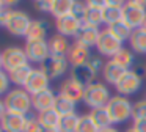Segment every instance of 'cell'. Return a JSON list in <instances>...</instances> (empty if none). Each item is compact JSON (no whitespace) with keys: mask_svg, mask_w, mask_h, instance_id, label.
Instances as JSON below:
<instances>
[{"mask_svg":"<svg viewBox=\"0 0 146 132\" xmlns=\"http://www.w3.org/2000/svg\"><path fill=\"white\" fill-rule=\"evenodd\" d=\"M10 77H8V72H5L3 69L0 71V96H7L8 91H10Z\"/></svg>","mask_w":146,"mask_h":132,"instance_id":"d590c367","label":"cell"},{"mask_svg":"<svg viewBox=\"0 0 146 132\" xmlns=\"http://www.w3.org/2000/svg\"><path fill=\"white\" fill-rule=\"evenodd\" d=\"M3 8V2H0V9Z\"/></svg>","mask_w":146,"mask_h":132,"instance_id":"7dc6e473","label":"cell"},{"mask_svg":"<svg viewBox=\"0 0 146 132\" xmlns=\"http://www.w3.org/2000/svg\"><path fill=\"white\" fill-rule=\"evenodd\" d=\"M5 105L7 110L11 113H17V115H29L30 109H33L32 105V94H29L24 88H13L8 91V94L5 96Z\"/></svg>","mask_w":146,"mask_h":132,"instance_id":"6da1fadb","label":"cell"},{"mask_svg":"<svg viewBox=\"0 0 146 132\" xmlns=\"http://www.w3.org/2000/svg\"><path fill=\"white\" fill-rule=\"evenodd\" d=\"M124 132H137V131H135V129H133V126H132V127L126 129V131H124Z\"/></svg>","mask_w":146,"mask_h":132,"instance_id":"ee69618b","label":"cell"},{"mask_svg":"<svg viewBox=\"0 0 146 132\" xmlns=\"http://www.w3.org/2000/svg\"><path fill=\"white\" fill-rule=\"evenodd\" d=\"M133 129H135L137 132H146V119L133 121Z\"/></svg>","mask_w":146,"mask_h":132,"instance_id":"ab89813d","label":"cell"},{"mask_svg":"<svg viewBox=\"0 0 146 132\" xmlns=\"http://www.w3.org/2000/svg\"><path fill=\"white\" fill-rule=\"evenodd\" d=\"M38 119L42 127H58L61 115L55 109H49V110H44V112H39Z\"/></svg>","mask_w":146,"mask_h":132,"instance_id":"484cf974","label":"cell"},{"mask_svg":"<svg viewBox=\"0 0 146 132\" xmlns=\"http://www.w3.org/2000/svg\"><path fill=\"white\" fill-rule=\"evenodd\" d=\"M49 82H50V79L47 77V74H46L41 68L33 69L32 75L29 77L27 83L24 85V90H25L29 94H32V96H33V94H38V93H41V91L47 90V88H49Z\"/></svg>","mask_w":146,"mask_h":132,"instance_id":"30bf717a","label":"cell"},{"mask_svg":"<svg viewBox=\"0 0 146 132\" xmlns=\"http://www.w3.org/2000/svg\"><path fill=\"white\" fill-rule=\"evenodd\" d=\"M126 72H127L126 69L121 68V66L118 65V63H115L113 60L105 63L104 69H102V75H104L105 82H107V83H111V85H116Z\"/></svg>","mask_w":146,"mask_h":132,"instance_id":"d6986e66","label":"cell"},{"mask_svg":"<svg viewBox=\"0 0 146 132\" xmlns=\"http://www.w3.org/2000/svg\"><path fill=\"white\" fill-rule=\"evenodd\" d=\"M143 79L138 77L133 71H127L126 74L121 77V80L115 85L116 91L119 93V96H130V94H135L137 91L141 88Z\"/></svg>","mask_w":146,"mask_h":132,"instance_id":"9c48e42d","label":"cell"},{"mask_svg":"<svg viewBox=\"0 0 146 132\" xmlns=\"http://www.w3.org/2000/svg\"><path fill=\"white\" fill-rule=\"evenodd\" d=\"M146 19V2L140 0H130L123 6V21L129 25L132 30L141 28Z\"/></svg>","mask_w":146,"mask_h":132,"instance_id":"277c9868","label":"cell"},{"mask_svg":"<svg viewBox=\"0 0 146 132\" xmlns=\"http://www.w3.org/2000/svg\"><path fill=\"white\" fill-rule=\"evenodd\" d=\"M76 104L72 99L63 96V94H57V99H55V105L54 109L60 113L61 116L64 115H71V113H76Z\"/></svg>","mask_w":146,"mask_h":132,"instance_id":"83f0119b","label":"cell"},{"mask_svg":"<svg viewBox=\"0 0 146 132\" xmlns=\"http://www.w3.org/2000/svg\"><path fill=\"white\" fill-rule=\"evenodd\" d=\"M55 99H57V94L47 88V90L41 91L38 94H33L32 96V105L36 112H44V110H49V109H54L55 105Z\"/></svg>","mask_w":146,"mask_h":132,"instance_id":"9a60e30c","label":"cell"},{"mask_svg":"<svg viewBox=\"0 0 146 132\" xmlns=\"http://www.w3.org/2000/svg\"><path fill=\"white\" fill-rule=\"evenodd\" d=\"M96 49H98V52L101 53V55L113 58V57L123 49V43H121L119 39H116V38L105 28V30H101L98 44H96Z\"/></svg>","mask_w":146,"mask_h":132,"instance_id":"52a82bcc","label":"cell"},{"mask_svg":"<svg viewBox=\"0 0 146 132\" xmlns=\"http://www.w3.org/2000/svg\"><path fill=\"white\" fill-rule=\"evenodd\" d=\"M41 69L47 74L49 79H60L68 69V58L66 57L50 55L41 65Z\"/></svg>","mask_w":146,"mask_h":132,"instance_id":"8fae6325","label":"cell"},{"mask_svg":"<svg viewBox=\"0 0 146 132\" xmlns=\"http://www.w3.org/2000/svg\"><path fill=\"white\" fill-rule=\"evenodd\" d=\"M49 31V25L46 21L36 19L32 21L29 30H27V41H36V39H46V35Z\"/></svg>","mask_w":146,"mask_h":132,"instance_id":"44dd1931","label":"cell"},{"mask_svg":"<svg viewBox=\"0 0 146 132\" xmlns=\"http://www.w3.org/2000/svg\"><path fill=\"white\" fill-rule=\"evenodd\" d=\"M55 27H57L58 35L68 38V36H79L80 33V22L74 17L72 14H68L64 17H60L55 21Z\"/></svg>","mask_w":146,"mask_h":132,"instance_id":"7c38bea8","label":"cell"},{"mask_svg":"<svg viewBox=\"0 0 146 132\" xmlns=\"http://www.w3.org/2000/svg\"><path fill=\"white\" fill-rule=\"evenodd\" d=\"M99 35H101V30L98 27H85L80 30L79 36H77V43H80L85 47H93L98 44Z\"/></svg>","mask_w":146,"mask_h":132,"instance_id":"7402d4cb","label":"cell"},{"mask_svg":"<svg viewBox=\"0 0 146 132\" xmlns=\"http://www.w3.org/2000/svg\"><path fill=\"white\" fill-rule=\"evenodd\" d=\"M141 28H143V30H145V31H146V19H145V22H143V25H141Z\"/></svg>","mask_w":146,"mask_h":132,"instance_id":"bcb514c9","label":"cell"},{"mask_svg":"<svg viewBox=\"0 0 146 132\" xmlns=\"http://www.w3.org/2000/svg\"><path fill=\"white\" fill-rule=\"evenodd\" d=\"M90 57H91V53H90V49L85 46H82L80 43H74L71 44L69 47V52H68L66 58H68V63H71L72 66H80V65H85V63H88Z\"/></svg>","mask_w":146,"mask_h":132,"instance_id":"2e32d148","label":"cell"},{"mask_svg":"<svg viewBox=\"0 0 146 132\" xmlns=\"http://www.w3.org/2000/svg\"><path fill=\"white\" fill-rule=\"evenodd\" d=\"M71 14H72L79 22L83 21V17H85V14H86V3L72 2V11H71Z\"/></svg>","mask_w":146,"mask_h":132,"instance_id":"e575fe53","label":"cell"},{"mask_svg":"<svg viewBox=\"0 0 146 132\" xmlns=\"http://www.w3.org/2000/svg\"><path fill=\"white\" fill-rule=\"evenodd\" d=\"M90 116H91V119L94 121V124L98 126L99 129H107V127H111V118L110 115H108V110L105 109V107H102V109H94L90 112Z\"/></svg>","mask_w":146,"mask_h":132,"instance_id":"cb8c5ba5","label":"cell"},{"mask_svg":"<svg viewBox=\"0 0 146 132\" xmlns=\"http://www.w3.org/2000/svg\"><path fill=\"white\" fill-rule=\"evenodd\" d=\"M41 132H60L58 127H42Z\"/></svg>","mask_w":146,"mask_h":132,"instance_id":"b9f144b4","label":"cell"},{"mask_svg":"<svg viewBox=\"0 0 146 132\" xmlns=\"http://www.w3.org/2000/svg\"><path fill=\"white\" fill-rule=\"evenodd\" d=\"M0 132H3V129H2V126H0Z\"/></svg>","mask_w":146,"mask_h":132,"instance_id":"c3c4849f","label":"cell"},{"mask_svg":"<svg viewBox=\"0 0 146 132\" xmlns=\"http://www.w3.org/2000/svg\"><path fill=\"white\" fill-rule=\"evenodd\" d=\"M32 72H33V68L30 66V63H27V65L21 66V68L10 71V72H8V77H10L11 83L22 85V87H24V85L27 83V80H29V77L32 75Z\"/></svg>","mask_w":146,"mask_h":132,"instance_id":"603a6c76","label":"cell"},{"mask_svg":"<svg viewBox=\"0 0 146 132\" xmlns=\"http://www.w3.org/2000/svg\"><path fill=\"white\" fill-rule=\"evenodd\" d=\"M132 119L133 121L146 119V99H141L132 105Z\"/></svg>","mask_w":146,"mask_h":132,"instance_id":"d6a6232c","label":"cell"},{"mask_svg":"<svg viewBox=\"0 0 146 132\" xmlns=\"http://www.w3.org/2000/svg\"><path fill=\"white\" fill-rule=\"evenodd\" d=\"M42 126L39 123L38 116H33V115H27L25 119V127H24V132H41Z\"/></svg>","mask_w":146,"mask_h":132,"instance_id":"836d02e7","label":"cell"},{"mask_svg":"<svg viewBox=\"0 0 146 132\" xmlns=\"http://www.w3.org/2000/svg\"><path fill=\"white\" fill-rule=\"evenodd\" d=\"M96 75H98V72H96L88 63L80 65V66H72V69H71V79L79 82V83L85 88L88 87V85L94 83Z\"/></svg>","mask_w":146,"mask_h":132,"instance_id":"4fadbf2b","label":"cell"},{"mask_svg":"<svg viewBox=\"0 0 146 132\" xmlns=\"http://www.w3.org/2000/svg\"><path fill=\"white\" fill-rule=\"evenodd\" d=\"M111 60H113L115 63H118L121 68H124L126 71H132L133 66H135V57H133V53L130 52L129 49H126V47H123Z\"/></svg>","mask_w":146,"mask_h":132,"instance_id":"4316f807","label":"cell"},{"mask_svg":"<svg viewBox=\"0 0 146 132\" xmlns=\"http://www.w3.org/2000/svg\"><path fill=\"white\" fill-rule=\"evenodd\" d=\"M72 11V2L71 0H52V14L55 19L64 17V16L71 14Z\"/></svg>","mask_w":146,"mask_h":132,"instance_id":"f546056e","label":"cell"},{"mask_svg":"<svg viewBox=\"0 0 146 132\" xmlns=\"http://www.w3.org/2000/svg\"><path fill=\"white\" fill-rule=\"evenodd\" d=\"M25 115H17V113L7 112L5 116L0 121V126L3 129V132H24L25 127Z\"/></svg>","mask_w":146,"mask_h":132,"instance_id":"e0dca14e","label":"cell"},{"mask_svg":"<svg viewBox=\"0 0 146 132\" xmlns=\"http://www.w3.org/2000/svg\"><path fill=\"white\" fill-rule=\"evenodd\" d=\"M25 55L29 61L32 63H44L46 60L50 57V49H49V43L46 39H36V41H27L25 46Z\"/></svg>","mask_w":146,"mask_h":132,"instance_id":"8992f818","label":"cell"},{"mask_svg":"<svg viewBox=\"0 0 146 132\" xmlns=\"http://www.w3.org/2000/svg\"><path fill=\"white\" fill-rule=\"evenodd\" d=\"M79 119H80V116L77 113H71V115L61 116L60 124H58L60 132H76L77 126H79Z\"/></svg>","mask_w":146,"mask_h":132,"instance_id":"4dcf8cb0","label":"cell"},{"mask_svg":"<svg viewBox=\"0 0 146 132\" xmlns=\"http://www.w3.org/2000/svg\"><path fill=\"white\" fill-rule=\"evenodd\" d=\"M88 65L91 66V68L94 69L96 72H99V71L102 72V69H104L105 63H104V60H102L99 55H91V57H90V60H88Z\"/></svg>","mask_w":146,"mask_h":132,"instance_id":"8d00e7d4","label":"cell"},{"mask_svg":"<svg viewBox=\"0 0 146 132\" xmlns=\"http://www.w3.org/2000/svg\"><path fill=\"white\" fill-rule=\"evenodd\" d=\"M132 105L130 101L124 96H111V99L108 101L107 107L108 115L111 118L113 124H121V123H126L132 118Z\"/></svg>","mask_w":146,"mask_h":132,"instance_id":"3957f363","label":"cell"},{"mask_svg":"<svg viewBox=\"0 0 146 132\" xmlns=\"http://www.w3.org/2000/svg\"><path fill=\"white\" fill-rule=\"evenodd\" d=\"M49 43V49H50V55H57V57H66L69 52L71 44L68 43V38L61 36V35H54Z\"/></svg>","mask_w":146,"mask_h":132,"instance_id":"ffe728a7","label":"cell"},{"mask_svg":"<svg viewBox=\"0 0 146 132\" xmlns=\"http://www.w3.org/2000/svg\"><path fill=\"white\" fill-rule=\"evenodd\" d=\"M35 6L42 13H50L52 11V0H44V2H35Z\"/></svg>","mask_w":146,"mask_h":132,"instance_id":"74e56055","label":"cell"},{"mask_svg":"<svg viewBox=\"0 0 146 132\" xmlns=\"http://www.w3.org/2000/svg\"><path fill=\"white\" fill-rule=\"evenodd\" d=\"M10 11H11V9L5 8V6L0 9V27H5V25H7V21H8V16H10Z\"/></svg>","mask_w":146,"mask_h":132,"instance_id":"f35d334b","label":"cell"},{"mask_svg":"<svg viewBox=\"0 0 146 132\" xmlns=\"http://www.w3.org/2000/svg\"><path fill=\"white\" fill-rule=\"evenodd\" d=\"M8 110H7V105H5V101H2L0 99V121H2V118L5 116V113H7Z\"/></svg>","mask_w":146,"mask_h":132,"instance_id":"60d3db41","label":"cell"},{"mask_svg":"<svg viewBox=\"0 0 146 132\" xmlns=\"http://www.w3.org/2000/svg\"><path fill=\"white\" fill-rule=\"evenodd\" d=\"M101 129L94 124V121L91 119V116L88 115H82L79 119V126H77L76 132H99Z\"/></svg>","mask_w":146,"mask_h":132,"instance_id":"1f68e13d","label":"cell"},{"mask_svg":"<svg viewBox=\"0 0 146 132\" xmlns=\"http://www.w3.org/2000/svg\"><path fill=\"white\" fill-rule=\"evenodd\" d=\"M2 61H3V68L7 72L13 71V69H17L21 66L27 65L29 63V58L25 55V50L21 49L17 46H11L8 49H5L2 52Z\"/></svg>","mask_w":146,"mask_h":132,"instance_id":"ba28073f","label":"cell"},{"mask_svg":"<svg viewBox=\"0 0 146 132\" xmlns=\"http://www.w3.org/2000/svg\"><path fill=\"white\" fill-rule=\"evenodd\" d=\"M30 24H32L30 16L25 11H22V9H11L5 28L13 36H27V30H29Z\"/></svg>","mask_w":146,"mask_h":132,"instance_id":"5b68a950","label":"cell"},{"mask_svg":"<svg viewBox=\"0 0 146 132\" xmlns=\"http://www.w3.org/2000/svg\"><path fill=\"white\" fill-rule=\"evenodd\" d=\"M123 2H116V0H108L107 2V6L102 9V21L107 27L123 21Z\"/></svg>","mask_w":146,"mask_h":132,"instance_id":"5bb4252c","label":"cell"},{"mask_svg":"<svg viewBox=\"0 0 146 132\" xmlns=\"http://www.w3.org/2000/svg\"><path fill=\"white\" fill-rule=\"evenodd\" d=\"M99 132H118V129H115V127H107V129H102V131H99Z\"/></svg>","mask_w":146,"mask_h":132,"instance_id":"7bdbcfd3","label":"cell"},{"mask_svg":"<svg viewBox=\"0 0 146 132\" xmlns=\"http://www.w3.org/2000/svg\"><path fill=\"white\" fill-rule=\"evenodd\" d=\"M2 68H3V61H2V53H0V71H2Z\"/></svg>","mask_w":146,"mask_h":132,"instance_id":"f6af8a7d","label":"cell"},{"mask_svg":"<svg viewBox=\"0 0 146 132\" xmlns=\"http://www.w3.org/2000/svg\"><path fill=\"white\" fill-rule=\"evenodd\" d=\"M83 93H85V87L76 82L74 79H66V80L61 83V88H60V94L72 99L74 102H79V101H83Z\"/></svg>","mask_w":146,"mask_h":132,"instance_id":"ac0fdd59","label":"cell"},{"mask_svg":"<svg viewBox=\"0 0 146 132\" xmlns=\"http://www.w3.org/2000/svg\"><path fill=\"white\" fill-rule=\"evenodd\" d=\"M107 30L110 31V33L113 35L115 38H116V39H119L121 43H124V41L130 39V35H132V31H133L132 28H130L124 21H119V22H116V24H113V25H110V27H107Z\"/></svg>","mask_w":146,"mask_h":132,"instance_id":"f1b7e54d","label":"cell"},{"mask_svg":"<svg viewBox=\"0 0 146 132\" xmlns=\"http://www.w3.org/2000/svg\"><path fill=\"white\" fill-rule=\"evenodd\" d=\"M111 99L110 91L101 82H94V83L88 85L85 88V93H83V102L90 107L91 110L94 109H102V107H107L108 101Z\"/></svg>","mask_w":146,"mask_h":132,"instance_id":"7a4b0ae2","label":"cell"},{"mask_svg":"<svg viewBox=\"0 0 146 132\" xmlns=\"http://www.w3.org/2000/svg\"><path fill=\"white\" fill-rule=\"evenodd\" d=\"M130 47L137 53H146V31L143 28H137L130 35Z\"/></svg>","mask_w":146,"mask_h":132,"instance_id":"d4e9b609","label":"cell"}]
</instances>
